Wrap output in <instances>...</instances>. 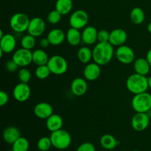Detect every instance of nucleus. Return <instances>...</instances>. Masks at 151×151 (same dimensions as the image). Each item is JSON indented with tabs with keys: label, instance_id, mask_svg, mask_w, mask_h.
I'll return each instance as SVG.
<instances>
[{
	"label": "nucleus",
	"instance_id": "nucleus-1",
	"mask_svg": "<svg viewBox=\"0 0 151 151\" xmlns=\"http://www.w3.org/2000/svg\"><path fill=\"white\" fill-rule=\"evenodd\" d=\"M93 60L100 66L110 63L114 55V46L109 42H98L92 50Z\"/></svg>",
	"mask_w": 151,
	"mask_h": 151
},
{
	"label": "nucleus",
	"instance_id": "nucleus-2",
	"mask_svg": "<svg viewBox=\"0 0 151 151\" xmlns=\"http://www.w3.org/2000/svg\"><path fill=\"white\" fill-rule=\"evenodd\" d=\"M126 87L134 95L145 92L149 88L147 76L137 73L132 74L127 79Z\"/></svg>",
	"mask_w": 151,
	"mask_h": 151
},
{
	"label": "nucleus",
	"instance_id": "nucleus-3",
	"mask_svg": "<svg viewBox=\"0 0 151 151\" xmlns=\"http://www.w3.org/2000/svg\"><path fill=\"white\" fill-rule=\"evenodd\" d=\"M50 137L51 139L52 146L58 150H66L72 143L71 134L67 131L62 128L58 131L52 132Z\"/></svg>",
	"mask_w": 151,
	"mask_h": 151
},
{
	"label": "nucleus",
	"instance_id": "nucleus-4",
	"mask_svg": "<svg viewBox=\"0 0 151 151\" xmlns=\"http://www.w3.org/2000/svg\"><path fill=\"white\" fill-rule=\"evenodd\" d=\"M131 106L136 112L147 113L151 109V94L145 91L135 94L131 100Z\"/></svg>",
	"mask_w": 151,
	"mask_h": 151
},
{
	"label": "nucleus",
	"instance_id": "nucleus-5",
	"mask_svg": "<svg viewBox=\"0 0 151 151\" xmlns=\"http://www.w3.org/2000/svg\"><path fill=\"white\" fill-rule=\"evenodd\" d=\"M30 19L25 13H17L12 16L10 19V26L17 33L27 31Z\"/></svg>",
	"mask_w": 151,
	"mask_h": 151
},
{
	"label": "nucleus",
	"instance_id": "nucleus-6",
	"mask_svg": "<svg viewBox=\"0 0 151 151\" xmlns=\"http://www.w3.org/2000/svg\"><path fill=\"white\" fill-rule=\"evenodd\" d=\"M47 66L50 68L52 73L56 75H63L68 69V63L66 60L63 56L58 55L50 58Z\"/></svg>",
	"mask_w": 151,
	"mask_h": 151
},
{
	"label": "nucleus",
	"instance_id": "nucleus-7",
	"mask_svg": "<svg viewBox=\"0 0 151 151\" xmlns=\"http://www.w3.org/2000/svg\"><path fill=\"white\" fill-rule=\"evenodd\" d=\"M89 17L85 10H78L72 13L69 18V24L71 27L81 29L87 26Z\"/></svg>",
	"mask_w": 151,
	"mask_h": 151
},
{
	"label": "nucleus",
	"instance_id": "nucleus-8",
	"mask_svg": "<svg viewBox=\"0 0 151 151\" xmlns=\"http://www.w3.org/2000/svg\"><path fill=\"white\" fill-rule=\"evenodd\" d=\"M115 55L118 61L123 64H130L135 60V53L133 49L125 44L117 47Z\"/></svg>",
	"mask_w": 151,
	"mask_h": 151
},
{
	"label": "nucleus",
	"instance_id": "nucleus-9",
	"mask_svg": "<svg viewBox=\"0 0 151 151\" xmlns=\"http://www.w3.org/2000/svg\"><path fill=\"white\" fill-rule=\"evenodd\" d=\"M12 59L20 67H26L32 62V52L22 47L14 52Z\"/></svg>",
	"mask_w": 151,
	"mask_h": 151
},
{
	"label": "nucleus",
	"instance_id": "nucleus-10",
	"mask_svg": "<svg viewBox=\"0 0 151 151\" xmlns=\"http://www.w3.org/2000/svg\"><path fill=\"white\" fill-rule=\"evenodd\" d=\"M150 117L147 113L136 112L131 119V126L136 131L141 132L147 128L150 124Z\"/></svg>",
	"mask_w": 151,
	"mask_h": 151
},
{
	"label": "nucleus",
	"instance_id": "nucleus-11",
	"mask_svg": "<svg viewBox=\"0 0 151 151\" xmlns=\"http://www.w3.org/2000/svg\"><path fill=\"white\" fill-rule=\"evenodd\" d=\"M13 97L15 100L20 103L26 102L30 97L31 88L28 83L20 82L15 86L13 91Z\"/></svg>",
	"mask_w": 151,
	"mask_h": 151
},
{
	"label": "nucleus",
	"instance_id": "nucleus-12",
	"mask_svg": "<svg viewBox=\"0 0 151 151\" xmlns=\"http://www.w3.org/2000/svg\"><path fill=\"white\" fill-rule=\"evenodd\" d=\"M46 29V23L41 17H35L30 19L27 32L34 37H40L43 35Z\"/></svg>",
	"mask_w": 151,
	"mask_h": 151
},
{
	"label": "nucleus",
	"instance_id": "nucleus-13",
	"mask_svg": "<svg viewBox=\"0 0 151 151\" xmlns=\"http://www.w3.org/2000/svg\"><path fill=\"white\" fill-rule=\"evenodd\" d=\"M128 39L127 32L121 28H116L110 32L109 42L114 47H119L126 42Z\"/></svg>",
	"mask_w": 151,
	"mask_h": 151
},
{
	"label": "nucleus",
	"instance_id": "nucleus-14",
	"mask_svg": "<svg viewBox=\"0 0 151 151\" xmlns=\"http://www.w3.org/2000/svg\"><path fill=\"white\" fill-rule=\"evenodd\" d=\"M16 46V38L12 34L6 33L0 38V50L5 54H9L14 51Z\"/></svg>",
	"mask_w": 151,
	"mask_h": 151
},
{
	"label": "nucleus",
	"instance_id": "nucleus-15",
	"mask_svg": "<svg viewBox=\"0 0 151 151\" xmlns=\"http://www.w3.org/2000/svg\"><path fill=\"white\" fill-rule=\"evenodd\" d=\"M34 114L41 119H47L53 114V108L50 103L41 102L35 105L34 108Z\"/></svg>",
	"mask_w": 151,
	"mask_h": 151
},
{
	"label": "nucleus",
	"instance_id": "nucleus-16",
	"mask_svg": "<svg viewBox=\"0 0 151 151\" xmlns=\"http://www.w3.org/2000/svg\"><path fill=\"white\" fill-rule=\"evenodd\" d=\"M71 91L74 95L81 97L86 93L88 90V84L86 80L82 78H76L71 83Z\"/></svg>",
	"mask_w": 151,
	"mask_h": 151
},
{
	"label": "nucleus",
	"instance_id": "nucleus-17",
	"mask_svg": "<svg viewBox=\"0 0 151 151\" xmlns=\"http://www.w3.org/2000/svg\"><path fill=\"white\" fill-rule=\"evenodd\" d=\"M101 74L100 66L95 62L87 63L83 69L84 78L88 81H94L98 79Z\"/></svg>",
	"mask_w": 151,
	"mask_h": 151
},
{
	"label": "nucleus",
	"instance_id": "nucleus-18",
	"mask_svg": "<svg viewBox=\"0 0 151 151\" xmlns=\"http://www.w3.org/2000/svg\"><path fill=\"white\" fill-rule=\"evenodd\" d=\"M98 31L94 27L86 26L82 32V42L86 45H92L97 41Z\"/></svg>",
	"mask_w": 151,
	"mask_h": 151
},
{
	"label": "nucleus",
	"instance_id": "nucleus-19",
	"mask_svg": "<svg viewBox=\"0 0 151 151\" xmlns=\"http://www.w3.org/2000/svg\"><path fill=\"white\" fill-rule=\"evenodd\" d=\"M47 38L50 41L51 45L58 46L60 45L66 39V34L59 28L52 29L47 34Z\"/></svg>",
	"mask_w": 151,
	"mask_h": 151
},
{
	"label": "nucleus",
	"instance_id": "nucleus-20",
	"mask_svg": "<svg viewBox=\"0 0 151 151\" xmlns=\"http://www.w3.org/2000/svg\"><path fill=\"white\" fill-rule=\"evenodd\" d=\"M3 139L6 143L13 145L16 140L21 137V133L19 128L15 126L7 127L3 131Z\"/></svg>",
	"mask_w": 151,
	"mask_h": 151
},
{
	"label": "nucleus",
	"instance_id": "nucleus-21",
	"mask_svg": "<svg viewBox=\"0 0 151 151\" xmlns=\"http://www.w3.org/2000/svg\"><path fill=\"white\" fill-rule=\"evenodd\" d=\"M46 126L50 132L58 131L61 129L63 125V121L61 116L57 114H52L48 119H46Z\"/></svg>",
	"mask_w": 151,
	"mask_h": 151
},
{
	"label": "nucleus",
	"instance_id": "nucleus-22",
	"mask_svg": "<svg viewBox=\"0 0 151 151\" xmlns=\"http://www.w3.org/2000/svg\"><path fill=\"white\" fill-rule=\"evenodd\" d=\"M150 65L148 63L146 58H139L134 60V69L135 73L139 74L142 75H147L150 72Z\"/></svg>",
	"mask_w": 151,
	"mask_h": 151
},
{
	"label": "nucleus",
	"instance_id": "nucleus-23",
	"mask_svg": "<svg viewBox=\"0 0 151 151\" xmlns=\"http://www.w3.org/2000/svg\"><path fill=\"white\" fill-rule=\"evenodd\" d=\"M66 39L71 46H78L82 42V32L80 29L70 27L66 33Z\"/></svg>",
	"mask_w": 151,
	"mask_h": 151
},
{
	"label": "nucleus",
	"instance_id": "nucleus-24",
	"mask_svg": "<svg viewBox=\"0 0 151 151\" xmlns=\"http://www.w3.org/2000/svg\"><path fill=\"white\" fill-rule=\"evenodd\" d=\"M100 143L103 148L106 150H112L116 147L119 145V142L116 139L114 136L111 134H104L100 138Z\"/></svg>",
	"mask_w": 151,
	"mask_h": 151
},
{
	"label": "nucleus",
	"instance_id": "nucleus-25",
	"mask_svg": "<svg viewBox=\"0 0 151 151\" xmlns=\"http://www.w3.org/2000/svg\"><path fill=\"white\" fill-rule=\"evenodd\" d=\"M50 58L42 49H37L32 52V62L37 66L47 65Z\"/></svg>",
	"mask_w": 151,
	"mask_h": 151
},
{
	"label": "nucleus",
	"instance_id": "nucleus-26",
	"mask_svg": "<svg viewBox=\"0 0 151 151\" xmlns=\"http://www.w3.org/2000/svg\"><path fill=\"white\" fill-rule=\"evenodd\" d=\"M73 7L72 0H57L55 2V10L62 16L67 15L72 11Z\"/></svg>",
	"mask_w": 151,
	"mask_h": 151
},
{
	"label": "nucleus",
	"instance_id": "nucleus-27",
	"mask_svg": "<svg viewBox=\"0 0 151 151\" xmlns=\"http://www.w3.org/2000/svg\"><path fill=\"white\" fill-rule=\"evenodd\" d=\"M78 60L82 63H88L91 61V59H93V52L91 49L88 47H81L78 50Z\"/></svg>",
	"mask_w": 151,
	"mask_h": 151
},
{
	"label": "nucleus",
	"instance_id": "nucleus-28",
	"mask_svg": "<svg viewBox=\"0 0 151 151\" xmlns=\"http://www.w3.org/2000/svg\"><path fill=\"white\" fill-rule=\"evenodd\" d=\"M130 19L134 24H141L145 19V14L141 7H136L130 13Z\"/></svg>",
	"mask_w": 151,
	"mask_h": 151
},
{
	"label": "nucleus",
	"instance_id": "nucleus-29",
	"mask_svg": "<svg viewBox=\"0 0 151 151\" xmlns=\"http://www.w3.org/2000/svg\"><path fill=\"white\" fill-rule=\"evenodd\" d=\"M29 147V141L25 137H21L12 145V149L13 151H28Z\"/></svg>",
	"mask_w": 151,
	"mask_h": 151
},
{
	"label": "nucleus",
	"instance_id": "nucleus-30",
	"mask_svg": "<svg viewBox=\"0 0 151 151\" xmlns=\"http://www.w3.org/2000/svg\"><path fill=\"white\" fill-rule=\"evenodd\" d=\"M35 44H36L35 37L29 33L27 35H25L21 40V46L22 48L26 49V50H31L35 47Z\"/></svg>",
	"mask_w": 151,
	"mask_h": 151
},
{
	"label": "nucleus",
	"instance_id": "nucleus-31",
	"mask_svg": "<svg viewBox=\"0 0 151 151\" xmlns=\"http://www.w3.org/2000/svg\"><path fill=\"white\" fill-rule=\"evenodd\" d=\"M50 68L47 65H41V66H38L35 69V75L36 78L39 80L47 79L51 74Z\"/></svg>",
	"mask_w": 151,
	"mask_h": 151
},
{
	"label": "nucleus",
	"instance_id": "nucleus-32",
	"mask_svg": "<svg viewBox=\"0 0 151 151\" xmlns=\"http://www.w3.org/2000/svg\"><path fill=\"white\" fill-rule=\"evenodd\" d=\"M52 146L50 137H43L38 139L37 147L40 151H48Z\"/></svg>",
	"mask_w": 151,
	"mask_h": 151
},
{
	"label": "nucleus",
	"instance_id": "nucleus-33",
	"mask_svg": "<svg viewBox=\"0 0 151 151\" xmlns=\"http://www.w3.org/2000/svg\"><path fill=\"white\" fill-rule=\"evenodd\" d=\"M31 77H32L31 72H29V69L25 67H22L18 72V78L22 83H28L30 81Z\"/></svg>",
	"mask_w": 151,
	"mask_h": 151
},
{
	"label": "nucleus",
	"instance_id": "nucleus-34",
	"mask_svg": "<svg viewBox=\"0 0 151 151\" xmlns=\"http://www.w3.org/2000/svg\"><path fill=\"white\" fill-rule=\"evenodd\" d=\"M62 15L56 10H51L47 16V21L51 24H57L61 19Z\"/></svg>",
	"mask_w": 151,
	"mask_h": 151
},
{
	"label": "nucleus",
	"instance_id": "nucleus-35",
	"mask_svg": "<svg viewBox=\"0 0 151 151\" xmlns=\"http://www.w3.org/2000/svg\"><path fill=\"white\" fill-rule=\"evenodd\" d=\"M110 38V32L106 29H100L97 33V41L98 42H109Z\"/></svg>",
	"mask_w": 151,
	"mask_h": 151
},
{
	"label": "nucleus",
	"instance_id": "nucleus-36",
	"mask_svg": "<svg viewBox=\"0 0 151 151\" xmlns=\"http://www.w3.org/2000/svg\"><path fill=\"white\" fill-rule=\"evenodd\" d=\"M76 151H96V148L92 143L84 142L78 146Z\"/></svg>",
	"mask_w": 151,
	"mask_h": 151
},
{
	"label": "nucleus",
	"instance_id": "nucleus-37",
	"mask_svg": "<svg viewBox=\"0 0 151 151\" xmlns=\"http://www.w3.org/2000/svg\"><path fill=\"white\" fill-rule=\"evenodd\" d=\"M6 69L8 72H15L18 70V68L19 67L17 65V63L12 59V60H8L6 63Z\"/></svg>",
	"mask_w": 151,
	"mask_h": 151
},
{
	"label": "nucleus",
	"instance_id": "nucleus-38",
	"mask_svg": "<svg viewBox=\"0 0 151 151\" xmlns=\"http://www.w3.org/2000/svg\"><path fill=\"white\" fill-rule=\"evenodd\" d=\"M9 100V95L6 91H0V106H4L7 103Z\"/></svg>",
	"mask_w": 151,
	"mask_h": 151
},
{
	"label": "nucleus",
	"instance_id": "nucleus-39",
	"mask_svg": "<svg viewBox=\"0 0 151 151\" xmlns=\"http://www.w3.org/2000/svg\"><path fill=\"white\" fill-rule=\"evenodd\" d=\"M50 45H51L50 41L48 40V38H42L39 41V46L41 48H47Z\"/></svg>",
	"mask_w": 151,
	"mask_h": 151
},
{
	"label": "nucleus",
	"instance_id": "nucleus-40",
	"mask_svg": "<svg viewBox=\"0 0 151 151\" xmlns=\"http://www.w3.org/2000/svg\"><path fill=\"white\" fill-rule=\"evenodd\" d=\"M146 59L147 60L148 63H150V66H151V49L148 50V52H147V55H146Z\"/></svg>",
	"mask_w": 151,
	"mask_h": 151
},
{
	"label": "nucleus",
	"instance_id": "nucleus-41",
	"mask_svg": "<svg viewBox=\"0 0 151 151\" xmlns=\"http://www.w3.org/2000/svg\"><path fill=\"white\" fill-rule=\"evenodd\" d=\"M147 82H148V87L150 89H151V76L147 78Z\"/></svg>",
	"mask_w": 151,
	"mask_h": 151
},
{
	"label": "nucleus",
	"instance_id": "nucleus-42",
	"mask_svg": "<svg viewBox=\"0 0 151 151\" xmlns=\"http://www.w3.org/2000/svg\"><path fill=\"white\" fill-rule=\"evenodd\" d=\"M147 31L151 34V22L147 25Z\"/></svg>",
	"mask_w": 151,
	"mask_h": 151
},
{
	"label": "nucleus",
	"instance_id": "nucleus-43",
	"mask_svg": "<svg viewBox=\"0 0 151 151\" xmlns=\"http://www.w3.org/2000/svg\"><path fill=\"white\" fill-rule=\"evenodd\" d=\"M132 151H140V150H132Z\"/></svg>",
	"mask_w": 151,
	"mask_h": 151
},
{
	"label": "nucleus",
	"instance_id": "nucleus-44",
	"mask_svg": "<svg viewBox=\"0 0 151 151\" xmlns=\"http://www.w3.org/2000/svg\"><path fill=\"white\" fill-rule=\"evenodd\" d=\"M100 151H109V150H100Z\"/></svg>",
	"mask_w": 151,
	"mask_h": 151
},
{
	"label": "nucleus",
	"instance_id": "nucleus-45",
	"mask_svg": "<svg viewBox=\"0 0 151 151\" xmlns=\"http://www.w3.org/2000/svg\"><path fill=\"white\" fill-rule=\"evenodd\" d=\"M8 151H13V149H11V150H8Z\"/></svg>",
	"mask_w": 151,
	"mask_h": 151
}]
</instances>
